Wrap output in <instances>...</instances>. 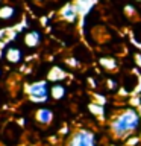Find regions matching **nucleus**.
<instances>
[{"label":"nucleus","mask_w":141,"mask_h":146,"mask_svg":"<svg viewBox=\"0 0 141 146\" xmlns=\"http://www.w3.org/2000/svg\"><path fill=\"white\" fill-rule=\"evenodd\" d=\"M15 8L11 6V5H2L0 6V20L2 21H8V20H11V18L15 17Z\"/></svg>","instance_id":"obj_10"},{"label":"nucleus","mask_w":141,"mask_h":146,"mask_svg":"<svg viewBox=\"0 0 141 146\" xmlns=\"http://www.w3.org/2000/svg\"><path fill=\"white\" fill-rule=\"evenodd\" d=\"M90 108H91V111H93V113H96V114H103V107H102V105H100V107H99V105H94V104H91L90 105Z\"/></svg>","instance_id":"obj_12"},{"label":"nucleus","mask_w":141,"mask_h":146,"mask_svg":"<svg viewBox=\"0 0 141 146\" xmlns=\"http://www.w3.org/2000/svg\"><path fill=\"white\" fill-rule=\"evenodd\" d=\"M65 146H97V139H96V134L93 131L79 129L70 135Z\"/></svg>","instance_id":"obj_3"},{"label":"nucleus","mask_w":141,"mask_h":146,"mask_svg":"<svg viewBox=\"0 0 141 146\" xmlns=\"http://www.w3.org/2000/svg\"><path fill=\"white\" fill-rule=\"evenodd\" d=\"M0 73H2V70H0Z\"/></svg>","instance_id":"obj_17"},{"label":"nucleus","mask_w":141,"mask_h":146,"mask_svg":"<svg viewBox=\"0 0 141 146\" xmlns=\"http://www.w3.org/2000/svg\"><path fill=\"white\" fill-rule=\"evenodd\" d=\"M24 90H26V93L32 102L43 104V102H47L49 100L50 88H49L47 81H35L32 84H27Z\"/></svg>","instance_id":"obj_2"},{"label":"nucleus","mask_w":141,"mask_h":146,"mask_svg":"<svg viewBox=\"0 0 141 146\" xmlns=\"http://www.w3.org/2000/svg\"><path fill=\"white\" fill-rule=\"evenodd\" d=\"M65 76H67V73H65L64 68L58 67V66H53L52 68H50L49 75H47V81H52V82H55V84H59L62 79H65Z\"/></svg>","instance_id":"obj_8"},{"label":"nucleus","mask_w":141,"mask_h":146,"mask_svg":"<svg viewBox=\"0 0 141 146\" xmlns=\"http://www.w3.org/2000/svg\"><path fill=\"white\" fill-rule=\"evenodd\" d=\"M108 88L109 90H115L117 88V82L114 79H108Z\"/></svg>","instance_id":"obj_14"},{"label":"nucleus","mask_w":141,"mask_h":146,"mask_svg":"<svg viewBox=\"0 0 141 146\" xmlns=\"http://www.w3.org/2000/svg\"><path fill=\"white\" fill-rule=\"evenodd\" d=\"M135 62L141 67V53H135Z\"/></svg>","instance_id":"obj_15"},{"label":"nucleus","mask_w":141,"mask_h":146,"mask_svg":"<svg viewBox=\"0 0 141 146\" xmlns=\"http://www.w3.org/2000/svg\"><path fill=\"white\" fill-rule=\"evenodd\" d=\"M99 62H100V66L105 67L106 70H114V68H117V61L114 58H100Z\"/></svg>","instance_id":"obj_11"},{"label":"nucleus","mask_w":141,"mask_h":146,"mask_svg":"<svg viewBox=\"0 0 141 146\" xmlns=\"http://www.w3.org/2000/svg\"><path fill=\"white\" fill-rule=\"evenodd\" d=\"M5 59L11 64H18L23 61V52L20 47H15V46H9V47L5 49Z\"/></svg>","instance_id":"obj_4"},{"label":"nucleus","mask_w":141,"mask_h":146,"mask_svg":"<svg viewBox=\"0 0 141 146\" xmlns=\"http://www.w3.org/2000/svg\"><path fill=\"white\" fill-rule=\"evenodd\" d=\"M138 113H140V116H141V105H140V108H138Z\"/></svg>","instance_id":"obj_16"},{"label":"nucleus","mask_w":141,"mask_h":146,"mask_svg":"<svg viewBox=\"0 0 141 146\" xmlns=\"http://www.w3.org/2000/svg\"><path fill=\"white\" fill-rule=\"evenodd\" d=\"M141 129V116L134 108L120 111L111 122V134L115 139H127Z\"/></svg>","instance_id":"obj_1"},{"label":"nucleus","mask_w":141,"mask_h":146,"mask_svg":"<svg viewBox=\"0 0 141 146\" xmlns=\"http://www.w3.org/2000/svg\"><path fill=\"white\" fill-rule=\"evenodd\" d=\"M138 2H141V0H138Z\"/></svg>","instance_id":"obj_18"},{"label":"nucleus","mask_w":141,"mask_h":146,"mask_svg":"<svg viewBox=\"0 0 141 146\" xmlns=\"http://www.w3.org/2000/svg\"><path fill=\"white\" fill-rule=\"evenodd\" d=\"M65 62L68 64V66H73V67H79V66H80V62L77 61L76 58H68V59H67Z\"/></svg>","instance_id":"obj_13"},{"label":"nucleus","mask_w":141,"mask_h":146,"mask_svg":"<svg viewBox=\"0 0 141 146\" xmlns=\"http://www.w3.org/2000/svg\"><path fill=\"white\" fill-rule=\"evenodd\" d=\"M65 93H67V88H65V85L61 84V82H59V84H53L52 87H50V96H52L55 100L64 99Z\"/></svg>","instance_id":"obj_9"},{"label":"nucleus","mask_w":141,"mask_h":146,"mask_svg":"<svg viewBox=\"0 0 141 146\" xmlns=\"http://www.w3.org/2000/svg\"><path fill=\"white\" fill-rule=\"evenodd\" d=\"M23 41H24V44L29 49H35V47H38L40 43H41V34H40L38 31H29L24 35Z\"/></svg>","instance_id":"obj_6"},{"label":"nucleus","mask_w":141,"mask_h":146,"mask_svg":"<svg viewBox=\"0 0 141 146\" xmlns=\"http://www.w3.org/2000/svg\"><path fill=\"white\" fill-rule=\"evenodd\" d=\"M61 18H64L65 21H74L76 18H77V8L74 6V5H71V3H67L65 6H64L61 9Z\"/></svg>","instance_id":"obj_7"},{"label":"nucleus","mask_w":141,"mask_h":146,"mask_svg":"<svg viewBox=\"0 0 141 146\" xmlns=\"http://www.w3.org/2000/svg\"><path fill=\"white\" fill-rule=\"evenodd\" d=\"M35 120L40 123V125H49L50 122L53 120V111L50 108H38L35 111Z\"/></svg>","instance_id":"obj_5"}]
</instances>
